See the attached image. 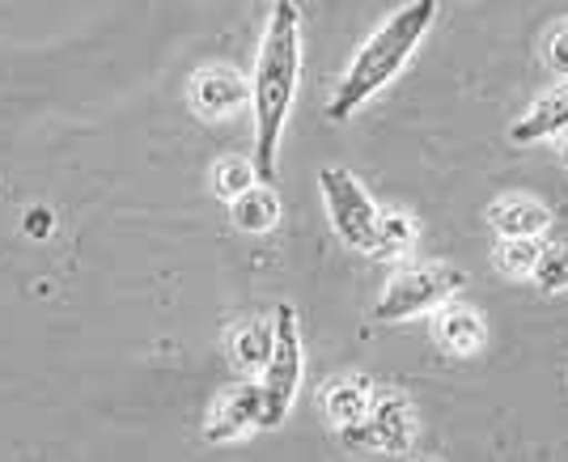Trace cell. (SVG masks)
<instances>
[{
	"mask_svg": "<svg viewBox=\"0 0 568 462\" xmlns=\"http://www.w3.org/2000/svg\"><path fill=\"white\" fill-rule=\"evenodd\" d=\"M297 77H302V9H297V0H276L267 30H263L260 60H255V86H251L260 179L276 174L284 119H288L293 98H297Z\"/></svg>",
	"mask_w": 568,
	"mask_h": 462,
	"instance_id": "6da1fadb",
	"label": "cell"
},
{
	"mask_svg": "<svg viewBox=\"0 0 568 462\" xmlns=\"http://www.w3.org/2000/svg\"><path fill=\"white\" fill-rule=\"evenodd\" d=\"M433 22H437V0H412V4L395 9L353 56V64H348L332 107H327V119L339 123V119L356 116L382 86H390L403 64L412 60V51L420 47V39L433 30Z\"/></svg>",
	"mask_w": 568,
	"mask_h": 462,
	"instance_id": "7a4b0ae2",
	"label": "cell"
},
{
	"mask_svg": "<svg viewBox=\"0 0 568 462\" xmlns=\"http://www.w3.org/2000/svg\"><path fill=\"white\" fill-rule=\"evenodd\" d=\"M318 187H323V200H327V217H332L335 233L348 247H356V251H378L382 212L369 200V191L356 183L348 170H339V165L318 170Z\"/></svg>",
	"mask_w": 568,
	"mask_h": 462,
	"instance_id": "3957f363",
	"label": "cell"
},
{
	"mask_svg": "<svg viewBox=\"0 0 568 462\" xmlns=\"http://www.w3.org/2000/svg\"><path fill=\"white\" fill-rule=\"evenodd\" d=\"M467 289V272L446 268V263H428V268H407L399 277L386 284V293L378 298L382 323H403V319H416L433 305H446L450 298H458Z\"/></svg>",
	"mask_w": 568,
	"mask_h": 462,
	"instance_id": "277c9868",
	"label": "cell"
},
{
	"mask_svg": "<svg viewBox=\"0 0 568 462\" xmlns=\"http://www.w3.org/2000/svg\"><path fill=\"white\" fill-rule=\"evenodd\" d=\"M302 327H297V310L293 305H276V348L272 361L263 370V429L284 424L297 386H302Z\"/></svg>",
	"mask_w": 568,
	"mask_h": 462,
	"instance_id": "5b68a950",
	"label": "cell"
},
{
	"mask_svg": "<svg viewBox=\"0 0 568 462\" xmlns=\"http://www.w3.org/2000/svg\"><path fill=\"white\" fill-rule=\"evenodd\" d=\"M251 429H263V382H242L213 408V420L204 424L209 441L246 438Z\"/></svg>",
	"mask_w": 568,
	"mask_h": 462,
	"instance_id": "8992f818",
	"label": "cell"
},
{
	"mask_svg": "<svg viewBox=\"0 0 568 462\" xmlns=\"http://www.w3.org/2000/svg\"><path fill=\"white\" fill-rule=\"evenodd\" d=\"M246 98H251V86L234 69H204L191 81V102L204 119L234 116L237 107H246Z\"/></svg>",
	"mask_w": 568,
	"mask_h": 462,
	"instance_id": "52a82bcc",
	"label": "cell"
},
{
	"mask_svg": "<svg viewBox=\"0 0 568 462\" xmlns=\"http://www.w3.org/2000/svg\"><path fill=\"white\" fill-rule=\"evenodd\" d=\"M565 128H568V81L560 90L544 93V98L509 128V140H514V144H530V140L556 137V132H565Z\"/></svg>",
	"mask_w": 568,
	"mask_h": 462,
	"instance_id": "ba28073f",
	"label": "cell"
},
{
	"mask_svg": "<svg viewBox=\"0 0 568 462\" xmlns=\"http://www.w3.org/2000/svg\"><path fill=\"white\" fill-rule=\"evenodd\" d=\"M369 429H374V445L403 454L412 445V412L399 394H382L369 408Z\"/></svg>",
	"mask_w": 568,
	"mask_h": 462,
	"instance_id": "9c48e42d",
	"label": "cell"
},
{
	"mask_svg": "<svg viewBox=\"0 0 568 462\" xmlns=\"http://www.w3.org/2000/svg\"><path fill=\"white\" fill-rule=\"evenodd\" d=\"M493 225H497L500 238H539L551 225V217H547L539 200L514 195V200H500L497 209H493Z\"/></svg>",
	"mask_w": 568,
	"mask_h": 462,
	"instance_id": "30bf717a",
	"label": "cell"
},
{
	"mask_svg": "<svg viewBox=\"0 0 568 462\" xmlns=\"http://www.w3.org/2000/svg\"><path fill=\"white\" fill-rule=\"evenodd\" d=\"M272 348H276V319H272V323L255 319V323L237 327V335H234V344H230V352H234L237 370L255 373V370H267V361H272Z\"/></svg>",
	"mask_w": 568,
	"mask_h": 462,
	"instance_id": "8fae6325",
	"label": "cell"
},
{
	"mask_svg": "<svg viewBox=\"0 0 568 462\" xmlns=\"http://www.w3.org/2000/svg\"><path fill=\"white\" fill-rule=\"evenodd\" d=\"M234 225L246 233H267L276 221H281V200H276V191L272 187L255 183L251 191H242L234 200Z\"/></svg>",
	"mask_w": 568,
	"mask_h": 462,
	"instance_id": "7c38bea8",
	"label": "cell"
},
{
	"mask_svg": "<svg viewBox=\"0 0 568 462\" xmlns=\"http://www.w3.org/2000/svg\"><path fill=\"white\" fill-rule=\"evenodd\" d=\"M437 335L450 352H475L484 344V323L479 314L467 310V305H454V310H442V323H437Z\"/></svg>",
	"mask_w": 568,
	"mask_h": 462,
	"instance_id": "4fadbf2b",
	"label": "cell"
},
{
	"mask_svg": "<svg viewBox=\"0 0 568 462\" xmlns=\"http://www.w3.org/2000/svg\"><path fill=\"white\" fill-rule=\"evenodd\" d=\"M323 403H327V416H332L335 424H353V420H365V416H369V408H374V399H369V386H365V382H356V378L327 386Z\"/></svg>",
	"mask_w": 568,
	"mask_h": 462,
	"instance_id": "5bb4252c",
	"label": "cell"
},
{
	"mask_svg": "<svg viewBox=\"0 0 568 462\" xmlns=\"http://www.w3.org/2000/svg\"><path fill=\"white\" fill-rule=\"evenodd\" d=\"M539 254H544L539 238H505V247L497 251V268L505 277H530Z\"/></svg>",
	"mask_w": 568,
	"mask_h": 462,
	"instance_id": "9a60e30c",
	"label": "cell"
},
{
	"mask_svg": "<svg viewBox=\"0 0 568 462\" xmlns=\"http://www.w3.org/2000/svg\"><path fill=\"white\" fill-rule=\"evenodd\" d=\"M255 179H260V170H255V162H246V158H225V162H216V170H213L216 195H230V200H237L242 191H251Z\"/></svg>",
	"mask_w": 568,
	"mask_h": 462,
	"instance_id": "2e32d148",
	"label": "cell"
},
{
	"mask_svg": "<svg viewBox=\"0 0 568 462\" xmlns=\"http://www.w3.org/2000/svg\"><path fill=\"white\" fill-rule=\"evenodd\" d=\"M535 284L544 289V293H565L568 289V251L565 247H547L539 254V263H535Z\"/></svg>",
	"mask_w": 568,
	"mask_h": 462,
	"instance_id": "e0dca14e",
	"label": "cell"
},
{
	"mask_svg": "<svg viewBox=\"0 0 568 462\" xmlns=\"http://www.w3.org/2000/svg\"><path fill=\"white\" fill-rule=\"evenodd\" d=\"M407 242H412V221L407 217H382V247H407Z\"/></svg>",
	"mask_w": 568,
	"mask_h": 462,
	"instance_id": "ac0fdd59",
	"label": "cell"
},
{
	"mask_svg": "<svg viewBox=\"0 0 568 462\" xmlns=\"http://www.w3.org/2000/svg\"><path fill=\"white\" fill-rule=\"evenodd\" d=\"M547 64L556 72H568V26H560V30L551 34V43H547Z\"/></svg>",
	"mask_w": 568,
	"mask_h": 462,
	"instance_id": "d6986e66",
	"label": "cell"
},
{
	"mask_svg": "<svg viewBox=\"0 0 568 462\" xmlns=\"http://www.w3.org/2000/svg\"><path fill=\"white\" fill-rule=\"evenodd\" d=\"M22 230L30 233V238H48V233L55 230V217H51L48 209H30L22 221Z\"/></svg>",
	"mask_w": 568,
	"mask_h": 462,
	"instance_id": "ffe728a7",
	"label": "cell"
}]
</instances>
